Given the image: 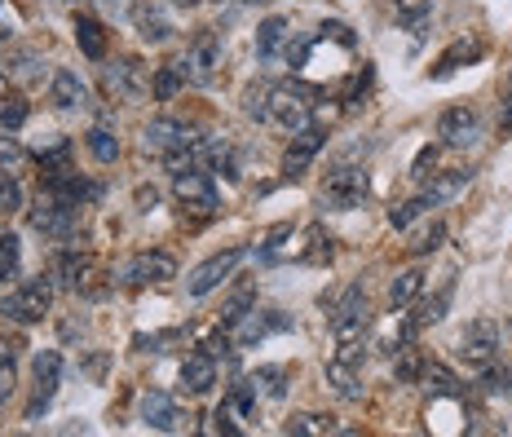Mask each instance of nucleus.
<instances>
[{
	"instance_id": "nucleus-1",
	"label": "nucleus",
	"mask_w": 512,
	"mask_h": 437,
	"mask_svg": "<svg viewBox=\"0 0 512 437\" xmlns=\"http://www.w3.org/2000/svg\"><path fill=\"white\" fill-rule=\"evenodd\" d=\"M221 58H226V49H221L217 31H199V36L190 40V49L181 53L177 71H181V80H186V84H199V89H204V84L217 80Z\"/></svg>"
},
{
	"instance_id": "nucleus-2",
	"label": "nucleus",
	"mask_w": 512,
	"mask_h": 437,
	"mask_svg": "<svg viewBox=\"0 0 512 437\" xmlns=\"http://www.w3.org/2000/svg\"><path fill=\"white\" fill-rule=\"evenodd\" d=\"M309 93L301 89V84H279V89L265 93V120L279 124V129L287 133H301L309 129Z\"/></svg>"
},
{
	"instance_id": "nucleus-3",
	"label": "nucleus",
	"mask_w": 512,
	"mask_h": 437,
	"mask_svg": "<svg viewBox=\"0 0 512 437\" xmlns=\"http://www.w3.org/2000/svg\"><path fill=\"white\" fill-rule=\"evenodd\" d=\"M367 327H371L367 296H362V287H349V292L340 296V305H332V336H336V345H340V349L362 345Z\"/></svg>"
},
{
	"instance_id": "nucleus-4",
	"label": "nucleus",
	"mask_w": 512,
	"mask_h": 437,
	"mask_svg": "<svg viewBox=\"0 0 512 437\" xmlns=\"http://www.w3.org/2000/svg\"><path fill=\"white\" fill-rule=\"evenodd\" d=\"M14 323H40V318L53 309V283L40 274V279H27V283H18L14 292H9V301L0 305Z\"/></svg>"
},
{
	"instance_id": "nucleus-5",
	"label": "nucleus",
	"mask_w": 512,
	"mask_h": 437,
	"mask_svg": "<svg viewBox=\"0 0 512 437\" xmlns=\"http://www.w3.org/2000/svg\"><path fill=\"white\" fill-rule=\"evenodd\" d=\"M367 168H354V164H340L327 173L323 181V204H332L340 212H349V208H358L362 199H367Z\"/></svg>"
},
{
	"instance_id": "nucleus-6",
	"label": "nucleus",
	"mask_w": 512,
	"mask_h": 437,
	"mask_svg": "<svg viewBox=\"0 0 512 437\" xmlns=\"http://www.w3.org/2000/svg\"><path fill=\"white\" fill-rule=\"evenodd\" d=\"M173 195H177V204L186 212H195V217H212V212H217V186H212V177L199 173V168L177 173Z\"/></svg>"
},
{
	"instance_id": "nucleus-7",
	"label": "nucleus",
	"mask_w": 512,
	"mask_h": 437,
	"mask_svg": "<svg viewBox=\"0 0 512 437\" xmlns=\"http://www.w3.org/2000/svg\"><path fill=\"white\" fill-rule=\"evenodd\" d=\"M243 261H248V252H243V248L217 252V257H212V261H204V265H199V270H195V274H190V279H186V292H190V296H208V292H217V287L226 283V279H230L234 270H239Z\"/></svg>"
},
{
	"instance_id": "nucleus-8",
	"label": "nucleus",
	"mask_w": 512,
	"mask_h": 437,
	"mask_svg": "<svg viewBox=\"0 0 512 437\" xmlns=\"http://www.w3.org/2000/svg\"><path fill=\"white\" fill-rule=\"evenodd\" d=\"M460 354L468 358V367H490L499 354V323L495 318H477L468 323V332L460 340Z\"/></svg>"
},
{
	"instance_id": "nucleus-9",
	"label": "nucleus",
	"mask_w": 512,
	"mask_h": 437,
	"mask_svg": "<svg viewBox=\"0 0 512 437\" xmlns=\"http://www.w3.org/2000/svg\"><path fill=\"white\" fill-rule=\"evenodd\" d=\"M31 226L40 234H49V239H67V234L76 230V204H67V199H58V195L40 199V208H31Z\"/></svg>"
},
{
	"instance_id": "nucleus-10",
	"label": "nucleus",
	"mask_w": 512,
	"mask_h": 437,
	"mask_svg": "<svg viewBox=\"0 0 512 437\" xmlns=\"http://www.w3.org/2000/svg\"><path fill=\"white\" fill-rule=\"evenodd\" d=\"M437 133H442L446 146L464 151V146H473L477 137H482V120H477L473 106H451V111H442V120H437Z\"/></svg>"
},
{
	"instance_id": "nucleus-11",
	"label": "nucleus",
	"mask_w": 512,
	"mask_h": 437,
	"mask_svg": "<svg viewBox=\"0 0 512 437\" xmlns=\"http://www.w3.org/2000/svg\"><path fill=\"white\" fill-rule=\"evenodd\" d=\"M58 385H62V354L58 349H45V354L36 358V398H31V407H27V420H40V411L53 402Z\"/></svg>"
},
{
	"instance_id": "nucleus-12",
	"label": "nucleus",
	"mask_w": 512,
	"mask_h": 437,
	"mask_svg": "<svg viewBox=\"0 0 512 437\" xmlns=\"http://www.w3.org/2000/svg\"><path fill=\"white\" fill-rule=\"evenodd\" d=\"M106 80H111V89L128 102H142L146 93H151V67H146L142 58H120Z\"/></svg>"
},
{
	"instance_id": "nucleus-13",
	"label": "nucleus",
	"mask_w": 512,
	"mask_h": 437,
	"mask_svg": "<svg viewBox=\"0 0 512 437\" xmlns=\"http://www.w3.org/2000/svg\"><path fill=\"white\" fill-rule=\"evenodd\" d=\"M323 129H301L296 133V142H292V151L283 155V177L287 181H301L309 173V164L318 159V151H323Z\"/></svg>"
},
{
	"instance_id": "nucleus-14",
	"label": "nucleus",
	"mask_w": 512,
	"mask_h": 437,
	"mask_svg": "<svg viewBox=\"0 0 512 437\" xmlns=\"http://www.w3.org/2000/svg\"><path fill=\"white\" fill-rule=\"evenodd\" d=\"M168 279H177V261L168 257V252H142V257H133L124 270V283H133V287L168 283Z\"/></svg>"
},
{
	"instance_id": "nucleus-15",
	"label": "nucleus",
	"mask_w": 512,
	"mask_h": 437,
	"mask_svg": "<svg viewBox=\"0 0 512 437\" xmlns=\"http://www.w3.org/2000/svg\"><path fill=\"white\" fill-rule=\"evenodd\" d=\"M190 142H199L195 133L186 129V124H177V120H151L146 124V133H142V146L151 155L164 159L168 151H177V146H190Z\"/></svg>"
},
{
	"instance_id": "nucleus-16",
	"label": "nucleus",
	"mask_w": 512,
	"mask_h": 437,
	"mask_svg": "<svg viewBox=\"0 0 512 437\" xmlns=\"http://www.w3.org/2000/svg\"><path fill=\"white\" fill-rule=\"evenodd\" d=\"M212 385H217V362H212L208 354H190L186 362H181V371H177V389L186 393V398H204Z\"/></svg>"
},
{
	"instance_id": "nucleus-17",
	"label": "nucleus",
	"mask_w": 512,
	"mask_h": 437,
	"mask_svg": "<svg viewBox=\"0 0 512 437\" xmlns=\"http://www.w3.org/2000/svg\"><path fill=\"white\" fill-rule=\"evenodd\" d=\"M256 53L265 62H279L283 53H292V23L283 14H270L261 27H256Z\"/></svg>"
},
{
	"instance_id": "nucleus-18",
	"label": "nucleus",
	"mask_w": 512,
	"mask_h": 437,
	"mask_svg": "<svg viewBox=\"0 0 512 437\" xmlns=\"http://www.w3.org/2000/svg\"><path fill=\"white\" fill-rule=\"evenodd\" d=\"M482 53H486V40H477V36H460L451 49L442 53V58H437L433 76H437V80H446V76H451V71L468 67V62H477V58H482Z\"/></svg>"
},
{
	"instance_id": "nucleus-19",
	"label": "nucleus",
	"mask_w": 512,
	"mask_h": 437,
	"mask_svg": "<svg viewBox=\"0 0 512 437\" xmlns=\"http://www.w3.org/2000/svg\"><path fill=\"white\" fill-rule=\"evenodd\" d=\"M142 420L151 424V429H159V433H173L177 429V402L168 398V393H159V389H151V393H142Z\"/></svg>"
},
{
	"instance_id": "nucleus-20",
	"label": "nucleus",
	"mask_w": 512,
	"mask_h": 437,
	"mask_svg": "<svg viewBox=\"0 0 512 437\" xmlns=\"http://www.w3.org/2000/svg\"><path fill=\"white\" fill-rule=\"evenodd\" d=\"M49 98L58 111H76V106H84V98H89V89H84V80L76 76V71H53V84H49Z\"/></svg>"
},
{
	"instance_id": "nucleus-21",
	"label": "nucleus",
	"mask_w": 512,
	"mask_h": 437,
	"mask_svg": "<svg viewBox=\"0 0 512 437\" xmlns=\"http://www.w3.org/2000/svg\"><path fill=\"white\" fill-rule=\"evenodd\" d=\"M133 18H137V36H142L146 45H164V40L173 36V23H168V14L159 5H137Z\"/></svg>"
},
{
	"instance_id": "nucleus-22",
	"label": "nucleus",
	"mask_w": 512,
	"mask_h": 437,
	"mask_svg": "<svg viewBox=\"0 0 512 437\" xmlns=\"http://www.w3.org/2000/svg\"><path fill=\"white\" fill-rule=\"evenodd\" d=\"M327 385H332L345 402L362 398V380H358V371H354V362H349V358H332V362H327Z\"/></svg>"
},
{
	"instance_id": "nucleus-23",
	"label": "nucleus",
	"mask_w": 512,
	"mask_h": 437,
	"mask_svg": "<svg viewBox=\"0 0 512 437\" xmlns=\"http://www.w3.org/2000/svg\"><path fill=\"white\" fill-rule=\"evenodd\" d=\"M473 181V168H451V173H442V177H433V186L424 190L429 195V204L437 208V204H446V199H455L460 190Z\"/></svg>"
},
{
	"instance_id": "nucleus-24",
	"label": "nucleus",
	"mask_w": 512,
	"mask_h": 437,
	"mask_svg": "<svg viewBox=\"0 0 512 437\" xmlns=\"http://www.w3.org/2000/svg\"><path fill=\"white\" fill-rule=\"evenodd\" d=\"M283 327H292L283 314H274V309H270V314H256V309H252V314L239 323V340H243V345H252V340H261L270 332H283Z\"/></svg>"
},
{
	"instance_id": "nucleus-25",
	"label": "nucleus",
	"mask_w": 512,
	"mask_h": 437,
	"mask_svg": "<svg viewBox=\"0 0 512 437\" xmlns=\"http://www.w3.org/2000/svg\"><path fill=\"white\" fill-rule=\"evenodd\" d=\"M256 398H283L287 393V367H256L248 376Z\"/></svg>"
},
{
	"instance_id": "nucleus-26",
	"label": "nucleus",
	"mask_w": 512,
	"mask_h": 437,
	"mask_svg": "<svg viewBox=\"0 0 512 437\" xmlns=\"http://www.w3.org/2000/svg\"><path fill=\"white\" fill-rule=\"evenodd\" d=\"M89 270H93V257L89 252H62L58 257V279H62V287H80L84 279H89Z\"/></svg>"
},
{
	"instance_id": "nucleus-27",
	"label": "nucleus",
	"mask_w": 512,
	"mask_h": 437,
	"mask_svg": "<svg viewBox=\"0 0 512 437\" xmlns=\"http://www.w3.org/2000/svg\"><path fill=\"white\" fill-rule=\"evenodd\" d=\"M287 433L292 437H327V433H336V420L332 415H318V411H301L287 420Z\"/></svg>"
},
{
	"instance_id": "nucleus-28",
	"label": "nucleus",
	"mask_w": 512,
	"mask_h": 437,
	"mask_svg": "<svg viewBox=\"0 0 512 437\" xmlns=\"http://www.w3.org/2000/svg\"><path fill=\"white\" fill-rule=\"evenodd\" d=\"M76 45L84 49V58H106V31H102V23L98 18H80L76 23Z\"/></svg>"
},
{
	"instance_id": "nucleus-29",
	"label": "nucleus",
	"mask_w": 512,
	"mask_h": 437,
	"mask_svg": "<svg viewBox=\"0 0 512 437\" xmlns=\"http://www.w3.org/2000/svg\"><path fill=\"white\" fill-rule=\"evenodd\" d=\"M393 14H398V23H407L415 36H424L429 14H433V0H393Z\"/></svg>"
},
{
	"instance_id": "nucleus-30",
	"label": "nucleus",
	"mask_w": 512,
	"mask_h": 437,
	"mask_svg": "<svg viewBox=\"0 0 512 437\" xmlns=\"http://www.w3.org/2000/svg\"><path fill=\"white\" fill-rule=\"evenodd\" d=\"M27 98L23 93H0V133H14L27 124Z\"/></svg>"
},
{
	"instance_id": "nucleus-31",
	"label": "nucleus",
	"mask_w": 512,
	"mask_h": 437,
	"mask_svg": "<svg viewBox=\"0 0 512 437\" xmlns=\"http://www.w3.org/2000/svg\"><path fill=\"white\" fill-rule=\"evenodd\" d=\"M420 292H424V270H402L389 287V301H393V309H402V305H411Z\"/></svg>"
},
{
	"instance_id": "nucleus-32",
	"label": "nucleus",
	"mask_w": 512,
	"mask_h": 437,
	"mask_svg": "<svg viewBox=\"0 0 512 437\" xmlns=\"http://www.w3.org/2000/svg\"><path fill=\"white\" fill-rule=\"evenodd\" d=\"M18 261H23V248H18V234L0 226V283H9L18 274Z\"/></svg>"
},
{
	"instance_id": "nucleus-33",
	"label": "nucleus",
	"mask_w": 512,
	"mask_h": 437,
	"mask_svg": "<svg viewBox=\"0 0 512 437\" xmlns=\"http://www.w3.org/2000/svg\"><path fill=\"white\" fill-rule=\"evenodd\" d=\"M84 142H89V155L98 159V164H115V159H120V137L111 129H93Z\"/></svg>"
},
{
	"instance_id": "nucleus-34",
	"label": "nucleus",
	"mask_w": 512,
	"mask_h": 437,
	"mask_svg": "<svg viewBox=\"0 0 512 437\" xmlns=\"http://www.w3.org/2000/svg\"><path fill=\"white\" fill-rule=\"evenodd\" d=\"M442 239H446V226H442V221H433V226H424V230L411 234L407 252H411V257H429V252L442 248Z\"/></svg>"
},
{
	"instance_id": "nucleus-35",
	"label": "nucleus",
	"mask_w": 512,
	"mask_h": 437,
	"mask_svg": "<svg viewBox=\"0 0 512 437\" xmlns=\"http://www.w3.org/2000/svg\"><path fill=\"white\" fill-rule=\"evenodd\" d=\"M433 204H429V195H415V199H407V204H398V208H389V226L393 230H407L415 217H424Z\"/></svg>"
},
{
	"instance_id": "nucleus-36",
	"label": "nucleus",
	"mask_w": 512,
	"mask_h": 437,
	"mask_svg": "<svg viewBox=\"0 0 512 437\" xmlns=\"http://www.w3.org/2000/svg\"><path fill=\"white\" fill-rule=\"evenodd\" d=\"M252 309H256V296L248 292V287H243V292H234V296H230V305L221 309V327H239L243 318L252 314Z\"/></svg>"
},
{
	"instance_id": "nucleus-37",
	"label": "nucleus",
	"mask_w": 512,
	"mask_h": 437,
	"mask_svg": "<svg viewBox=\"0 0 512 437\" xmlns=\"http://www.w3.org/2000/svg\"><path fill=\"white\" fill-rule=\"evenodd\" d=\"M420 371H424L420 354H415L411 345H402L398 349V362H393V376H398V385H415V380H420Z\"/></svg>"
},
{
	"instance_id": "nucleus-38",
	"label": "nucleus",
	"mask_w": 512,
	"mask_h": 437,
	"mask_svg": "<svg viewBox=\"0 0 512 437\" xmlns=\"http://www.w3.org/2000/svg\"><path fill=\"white\" fill-rule=\"evenodd\" d=\"M226 411H230V415H239V420H243V415H252V411H256V393H252V385H248V380L230 389V398H226Z\"/></svg>"
},
{
	"instance_id": "nucleus-39",
	"label": "nucleus",
	"mask_w": 512,
	"mask_h": 437,
	"mask_svg": "<svg viewBox=\"0 0 512 437\" xmlns=\"http://www.w3.org/2000/svg\"><path fill=\"white\" fill-rule=\"evenodd\" d=\"M301 261H309V265H323V261H332V239H327L323 230H309V248L301 252Z\"/></svg>"
},
{
	"instance_id": "nucleus-40",
	"label": "nucleus",
	"mask_w": 512,
	"mask_h": 437,
	"mask_svg": "<svg viewBox=\"0 0 512 437\" xmlns=\"http://www.w3.org/2000/svg\"><path fill=\"white\" fill-rule=\"evenodd\" d=\"M151 89H155L159 102H173L177 89H181V71H177V67H164V71H159V76L151 80Z\"/></svg>"
},
{
	"instance_id": "nucleus-41",
	"label": "nucleus",
	"mask_w": 512,
	"mask_h": 437,
	"mask_svg": "<svg viewBox=\"0 0 512 437\" xmlns=\"http://www.w3.org/2000/svg\"><path fill=\"white\" fill-rule=\"evenodd\" d=\"M482 389L490 393V398H512V371H508V367H504V371L490 367L486 380H482Z\"/></svg>"
},
{
	"instance_id": "nucleus-42",
	"label": "nucleus",
	"mask_w": 512,
	"mask_h": 437,
	"mask_svg": "<svg viewBox=\"0 0 512 437\" xmlns=\"http://www.w3.org/2000/svg\"><path fill=\"white\" fill-rule=\"evenodd\" d=\"M14 208H23V190H18V181L0 177V212H14Z\"/></svg>"
},
{
	"instance_id": "nucleus-43",
	"label": "nucleus",
	"mask_w": 512,
	"mask_h": 437,
	"mask_svg": "<svg viewBox=\"0 0 512 437\" xmlns=\"http://www.w3.org/2000/svg\"><path fill=\"white\" fill-rule=\"evenodd\" d=\"M424 376H429V389H437V393H460V385H455V376L446 367H429Z\"/></svg>"
},
{
	"instance_id": "nucleus-44",
	"label": "nucleus",
	"mask_w": 512,
	"mask_h": 437,
	"mask_svg": "<svg viewBox=\"0 0 512 437\" xmlns=\"http://www.w3.org/2000/svg\"><path fill=\"white\" fill-rule=\"evenodd\" d=\"M9 393H14V358L0 354V407L9 402Z\"/></svg>"
},
{
	"instance_id": "nucleus-45",
	"label": "nucleus",
	"mask_w": 512,
	"mask_h": 437,
	"mask_svg": "<svg viewBox=\"0 0 512 437\" xmlns=\"http://www.w3.org/2000/svg\"><path fill=\"white\" fill-rule=\"evenodd\" d=\"M499 129L512 137V71H508V84H504V102H499Z\"/></svg>"
},
{
	"instance_id": "nucleus-46",
	"label": "nucleus",
	"mask_w": 512,
	"mask_h": 437,
	"mask_svg": "<svg viewBox=\"0 0 512 437\" xmlns=\"http://www.w3.org/2000/svg\"><path fill=\"white\" fill-rule=\"evenodd\" d=\"M18 159H23V146L14 137H0V168H14Z\"/></svg>"
},
{
	"instance_id": "nucleus-47",
	"label": "nucleus",
	"mask_w": 512,
	"mask_h": 437,
	"mask_svg": "<svg viewBox=\"0 0 512 437\" xmlns=\"http://www.w3.org/2000/svg\"><path fill=\"white\" fill-rule=\"evenodd\" d=\"M429 168H437V146H424V151L415 155V168H411V177H429Z\"/></svg>"
},
{
	"instance_id": "nucleus-48",
	"label": "nucleus",
	"mask_w": 512,
	"mask_h": 437,
	"mask_svg": "<svg viewBox=\"0 0 512 437\" xmlns=\"http://www.w3.org/2000/svg\"><path fill=\"white\" fill-rule=\"evenodd\" d=\"M323 36H332V40H340L345 49H354L358 40H354V31H349L345 23H323Z\"/></svg>"
},
{
	"instance_id": "nucleus-49",
	"label": "nucleus",
	"mask_w": 512,
	"mask_h": 437,
	"mask_svg": "<svg viewBox=\"0 0 512 437\" xmlns=\"http://www.w3.org/2000/svg\"><path fill=\"white\" fill-rule=\"evenodd\" d=\"M98 5L106 9V14H115V18H128L137 9V0H98Z\"/></svg>"
},
{
	"instance_id": "nucleus-50",
	"label": "nucleus",
	"mask_w": 512,
	"mask_h": 437,
	"mask_svg": "<svg viewBox=\"0 0 512 437\" xmlns=\"http://www.w3.org/2000/svg\"><path fill=\"white\" fill-rule=\"evenodd\" d=\"M226 349H230V340H226V332H212V336H204V354L208 358H217V354H226Z\"/></svg>"
},
{
	"instance_id": "nucleus-51",
	"label": "nucleus",
	"mask_w": 512,
	"mask_h": 437,
	"mask_svg": "<svg viewBox=\"0 0 512 437\" xmlns=\"http://www.w3.org/2000/svg\"><path fill=\"white\" fill-rule=\"evenodd\" d=\"M159 204V190L155 186H142L137 190V208H155Z\"/></svg>"
},
{
	"instance_id": "nucleus-52",
	"label": "nucleus",
	"mask_w": 512,
	"mask_h": 437,
	"mask_svg": "<svg viewBox=\"0 0 512 437\" xmlns=\"http://www.w3.org/2000/svg\"><path fill=\"white\" fill-rule=\"evenodd\" d=\"M177 5H186V9H190V5H195V0H177Z\"/></svg>"
}]
</instances>
